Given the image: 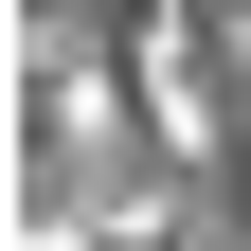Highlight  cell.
I'll use <instances>...</instances> for the list:
<instances>
[{
    "label": "cell",
    "instance_id": "cell-1",
    "mask_svg": "<svg viewBox=\"0 0 251 251\" xmlns=\"http://www.w3.org/2000/svg\"><path fill=\"white\" fill-rule=\"evenodd\" d=\"M36 251H90V233H36Z\"/></svg>",
    "mask_w": 251,
    "mask_h": 251
}]
</instances>
